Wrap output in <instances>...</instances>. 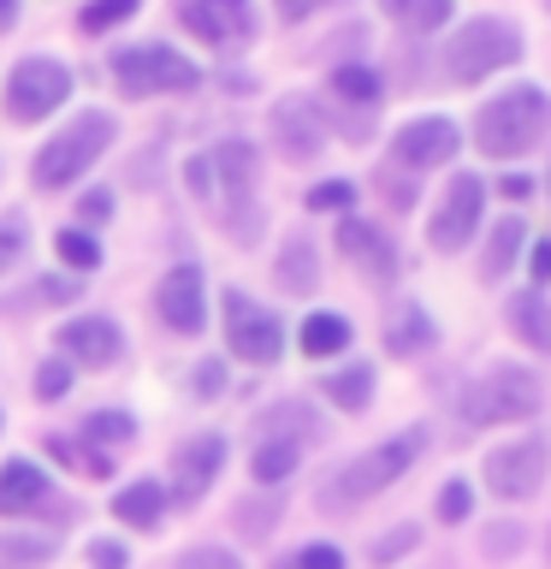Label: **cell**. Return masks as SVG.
<instances>
[{
  "instance_id": "cell-1",
  "label": "cell",
  "mask_w": 551,
  "mask_h": 569,
  "mask_svg": "<svg viewBox=\"0 0 551 569\" xmlns=\"http://www.w3.org/2000/svg\"><path fill=\"white\" fill-rule=\"evenodd\" d=\"M545 124H551V96L540 83H515V89L492 96L474 113V137H480V149H487L492 160H515V154L540 149Z\"/></svg>"
},
{
  "instance_id": "cell-2",
  "label": "cell",
  "mask_w": 551,
  "mask_h": 569,
  "mask_svg": "<svg viewBox=\"0 0 551 569\" xmlns=\"http://www.w3.org/2000/svg\"><path fill=\"white\" fill-rule=\"evenodd\" d=\"M113 137H119L113 113H101V107L78 113L60 137H48V142H42V154H36V184H42V190H66V184H78V178H83L89 167H96L101 154H107V142H113Z\"/></svg>"
},
{
  "instance_id": "cell-3",
  "label": "cell",
  "mask_w": 551,
  "mask_h": 569,
  "mask_svg": "<svg viewBox=\"0 0 551 569\" xmlns=\"http://www.w3.org/2000/svg\"><path fill=\"white\" fill-rule=\"evenodd\" d=\"M522 60V30L510 18H469L451 42H444V71L451 83H480L492 71H504Z\"/></svg>"
},
{
  "instance_id": "cell-4",
  "label": "cell",
  "mask_w": 551,
  "mask_h": 569,
  "mask_svg": "<svg viewBox=\"0 0 551 569\" xmlns=\"http://www.w3.org/2000/svg\"><path fill=\"white\" fill-rule=\"evenodd\" d=\"M545 403V380L533 368H515V362H498L492 373H480L474 391H469V421L474 427H498V421H528L540 416Z\"/></svg>"
},
{
  "instance_id": "cell-5",
  "label": "cell",
  "mask_w": 551,
  "mask_h": 569,
  "mask_svg": "<svg viewBox=\"0 0 551 569\" xmlns=\"http://www.w3.org/2000/svg\"><path fill=\"white\" fill-rule=\"evenodd\" d=\"M415 457H421V433H398V439L373 445L368 457H355V462H344V469L332 475V487L320 492V505H327V510H338V505H362V498L385 492Z\"/></svg>"
},
{
  "instance_id": "cell-6",
  "label": "cell",
  "mask_w": 551,
  "mask_h": 569,
  "mask_svg": "<svg viewBox=\"0 0 551 569\" xmlns=\"http://www.w3.org/2000/svg\"><path fill=\"white\" fill-rule=\"evenodd\" d=\"M213 167H220V190H213V213L226 220V231L238 243H256L261 231V202H256V149L249 142H220L213 149Z\"/></svg>"
},
{
  "instance_id": "cell-7",
  "label": "cell",
  "mask_w": 551,
  "mask_h": 569,
  "mask_svg": "<svg viewBox=\"0 0 551 569\" xmlns=\"http://www.w3.org/2000/svg\"><path fill=\"white\" fill-rule=\"evenodd\" d=\"M309 427H314V416L302 403L267 409V427L256 433V451H249V475H256L261 487H279L284 475H297L302 445H309Z\"/></svg>"
},
{
  "instance_id": "cell-8",
  "label": "cell",
  "mask_w": 551,
  "mask_h": 569,
  "mask_svg": "<svg viewBox=\"0 0 551 569\" xmlns=\"http://www.w3.org/2000/svg\"><path fill=\"white\" fill-rule=\"evenodd\" d=\"M113 78L124 96H172V89H196L202 71H196L178 48L142 42V48H119L113 53Z\"/></svg>"
},
{
  "instance_id": "cell-9",
  "label": "cell",
  "mask_w": 551,
  "mask_h": 569,
  "mask_svg": "<svg viewBox=\"0 0 551 569\" xmlns=\"http://www.w3.org/2000/svg\"><path fill=\"white\" fill-rule=\"evenodd\" d=\"M71 96V71L60 60H18L12 83H7V119L12 124H36Z\"/></svg>"
},
{
  "instance_id": "cell-10",
  "label": "cell",
  "mask_w": 551,
  "mask_h": 569,
  "mask_svg": "<svg viewBox=\"0 0 551 569\" xmlns=\"http://www.w3.org/2000/svg\"><path fill=\"white\" fill-rule=\"evenodd\" d=\"M226 338L243 362H261V368L279 362V350H284V327L273 320V309L249 302L243 291H226Z\"/></svg>"
},
{
  "instance_id": "cell-11",
  "label": "cell",
  "mask_w": 551,
  "mask_h": 569,
  "mask_svg": "<svg viewBox=\"0 0 551 569\" xmlns=\"http://www.w3.org/2000/svg\"><path fill=\"white\" fill-rule=\"evenodd\" d=\"M480 208H487V184H480L474 172H457L451 184H444L439 208H433V249L439 256H457V249L474 238Z\"/></svg>"
},
{
  "instance_id": "cell-12",
  "label": "cell",
  "mask_w": 551,
  "mask_h": 569,
  "mask_svg": "<svg viewBox=\"0 0 551 569\" xmlns=\"http://www.w3.org/2000/svg\"><path fill=\"white\" fill-rule=\"evenodd\" d=\"M545 445L540 439H515V445H498V451L487 457V480L498 498H533L545 487Z\"/></svg>"
},
{
  "instance_id": "cell-13",
  "label": "cell",
  "mask_w": 551,
  "mask_h": 569,
  "mask_svg": "<svg viewBox=\"0 0 551 569\" xmlns=\"http://www.w3.org/2000/svg\"><path fill=\"white\" fill-rule=\"evenodd\" d=\"M178 18H184L190 36H202V42H213V48L249 42V36H256L249 0H178Z\"/></svg>"
},
{
  "instance_id": "cell-14",
  "label": "cell",
  "mask_w": 551,
  "mask_h": 569,
  "mask_svg": "<svg viewBox=\"0 0 551 569\" xmlns=\"http://www.w3.org/2000/svg\"><path fill=\"white\" fill-rule=\"evenodd\" d=\"M220 462H226V439H220V433H196V439H184V445H178V457H172V498L196 505V498L213 487Z\"/></svg>"
},
{
  "instance_id": "cell-15",
  "label": "cell",
  "mask_w": 551,
  "mask_h": 569,
  "mask_svg": "<svg viewBox=\"0 0 551 569\" xmlns=\"http://www.w3.org/2000/svg\"><path fill=\"white\" fill-rule=\"evenodd\" d=\"M338 249H344V261L362 267L373 284H391V279H398V243H391L380 226L344 220V226H338Z\"/></svg>"
},
{
  "instance_id": "cell-16",
  "label": "cell",
  "mask_w": 551,
  "mask_h": 569,
  "mask_svg": "<svg viewBox=\"0 0 551 569\" xmlns=\"http://www.w3.org/2000/svg\"><path fill=\"white\" fill-rule=\"evenodd\" d=\"M202 297H208V284H202V273L184 261V267H172V273L160 279L154 309H160V320H167L172 332H196V327H202Z\"/></svg>"
},
{
  "instance_id": "cell-17",
  "label": "cell",
  "mask_w": 551,
  "mask_h": 569,
  "mask_svg": "<svg viewBox=\"0 0 551 569\" xmlns=\"http://www.w3.org/2000/svg\"><path fill=\"white\" fill-rule=\"evenodd\" d=\"M391 149H398L403 167H444L457 154V124L451 119H409Z\"/></svg>"
},
{
  "instance_id": "cell-18",
  "label": "cell",
  "mask_w": 551,
  "mask_h": 569,
  "mask_svg": "<svg viewBox=\"0 0 551 569\" xmlns=\"http://www.w3.org/2000/svg\"><path fill=\"white\" fill-rule=\"evenodd\" d=\"M60 345L71 362H83V368H107V362H119V350H124V338L113 320H101V315H83V320H66V332H60Z\"/></svg>"
},
{
  "instance_id": "cell-19",
  "label": "cell",
  "mask_w": 551,
  "mask_h": 569,
  "mask_svg": "<svg viewBox=\"0 0 551 569\" xmlns=\"http://www.w3.org/2000/svg\"><path fill=\"white\" fill-rule=\"evenodd\" d=\"M273 137L291 160H314L327 149V124H320V113L309 101H279L273 107Z\"/></svg>"
},
{
  "instance_id": "cell-20",
  "label": "cell",
  "mask_w": 551,
  "mask_h": 569,
  "mask_svg": "<svg viewBox=\"0 0 551 569\" xmlns=\"http://www.w3.org/2000/svg\"><path fill=\"white\" fill-rule=\"evenodd\" d=\"M48 498V475L36 469V462L12 457L7 469H0V516H24Z\"/></svg>"
},
{
  "instance_id": "cell-21",
  "label": "cell",
  "mask_w": 551,
  "mask_h": 569,
  "mask_svg": "<svg viewBox=\"0 0 551 569\" xmlns=\"http://www.w3.org/2000/svg\"><path fill=\"white\" fill-rule=\"evenodd\" d=\"M433 315L421 309V302H398V315H391V327H385V350L391 356H421V350H433Z\"/></svg>"
},
{
  "instance_id": "cell-22",
  "label": "cell",
  "mask_w": 551,
  "mask_h": 569,
  "mask_svg": "<svg viewBox=\"0 0 551 569\" xmlns=\"http://www.w3.org/2000/svg\"><path fill=\"white\" fill-rule=\"evenodd\" d=\"M510 327H515V338H522L528 350L551 356V297H545V291L510 297Z\"/></svg>"
},
{
  "instance_id": "cell-23",
  "label": "cell",
  "mask_w": 551,
  "mask_h": 569,
  "mask_svg": "<svg viewBox=\"0 0 551 569\" xmlns=\"http://www.w3.org/2000/svg\"><path fill=\"white\" fill-rule=\"evenodd\" d=\"M113 516L131 528H160V516H167V487H160V480H131V487L113 498Z\"/></svg>"
},
{
  "instance_id": "cell-24",
  "label": "cell",
  "mask_w": 551,
  "mask_h": 569,
  "mask_svg": "<svg viewBox=\"0 0 551 569\" xmlns=\"http://www.w3.org/2000/svg\"><path fill=\"white\" fill-rule=\"evenodd\" d=\"M273 284H279V291H291V297H302V291H314V284H320V256H314L309 238H291V243L279 249Z\"/></svg>"
},
{
  "instance_id": "cell-25",
  "label": "cell",
  "mask_w": 551,
  "mask_h": 569,
  "mask_svg": "<svg viewBox=\"0 0 551 569\" xmlns=\"http://www.w3.org/2000/svg\"><path fill=\"white\" fill-rule=\"evenodd\" d=\"M350 350V320L344 315H309L302 320V356H338Z\"/></svg>"
},
{
  "instance_id": "cell-26",
  "label": "cell",
  "mask_w": 551,
  "mask_h": 569,
  "mask_svg": "<svg viewBox=\"0 0 551 569\" xmlns=\"http://www.w3.org/2000/svg\"><path fill=\"white\" fill-rule=\"evenodd\" d=\"M327 398H332L338 409H368V398H373V368L350 362V368L327 373Z\"/></svg>"
},
{
  "instance_id": "cell-27",
  "label": "cell",
  "mask_w": 551,
  "mask_h": 569,
  "mask_svg": "<svg viewBox=\"0 0 551 569\" xmlns=\"http://www.w3.org/2000/svg\"><path fill=\"white\" fill-rule=\"evenodd\" d=\"M522 220H498L492 226V243H487V256H480V273L487 279H504L510 273V261H515V249H522Z\"/></svg>"
},
{
  "instance_id": "cell-28",
  "label": "cell",
  "mask_w": 551,
  "mask_h": 569,
  "mask_svg": "<svg viewBox=\"0 0 551 569\" xmlns=\"http://www.w3.org/2000/svg\"><path fill=\"white\" fill-rule=\"evenodd\" d=\"M403 30H439L451 18V0H380Z\"/></svg>"
},
{
  "instance_id": "cell-29",
  "label": "cell",
  "mask_w": 551,
  "mask_h": 569,
  "mask_svg": "<svg viewBox=\"0 0 551 569\" xmlns=\"http://www.w3.org/2000/svg\"><path fill=\"white\" fill-rule=\"evenodd\" d=\"M53 558V540H30V533H7V540H0V569H42Z\"/></svg>"
},
{
  "instance_id": "cell-30",
  "label": "cell",
  "mask_w": 551,
  "mask_h": 569,
  "mask_svg": "<svg viewBox=\"0 0 551 569\" xmlns=\"http://www.w3.org/2000/svg\"><path fill=\"white\" fill-rule=\"evenodd\" d=\"M332 96H344L355 107H373V101H380V83H373L368 66H338L332 71Z\"/></svg>"
},
{
  "instance_id": "cell-31",
  "label": "cell",
  "mask_w": 551,
  "mask_h": 569,
  "mask_svg": "<svg viewBox=\"0 0 551 569\" xmlns=\"http://www.w3.org/2000/svg\"><path fill=\"white\" fill-rule=\"evenodd\" d=\"M83 433L96 439V445H131V433H137V421L124 416V409H96V416L83 421Z\"/></svg>"
},
{
  "instance_id": "cell-32",
  "label": "cell",
  "mask_w": 551,
  "mask_h": 569,
  "mask_svg": "<svg viewBox=\"0 0 551 569\" xmlns=\"http://www.w3.org/2000/svg\"><path fill=\"white\" fill-rule=\"evenodd\" d=\"M53 249H60V261H66V267H78V273L101 267V243L89 238V231H60V238H53Z\"/></svg>"
},
{
  "instance_id": "cell-33",
  "label": "cell",
  "mask_w": 551,
  "mask_h": 569,
  "mask_svg": "<svg viewBox=\"0 0 551 569\" xmlns=\"http://www.w3.org/2000/svg\"><path fill=\"white\" fill-rule=\"evenodd\" d=\"M309 208L314 213H350L355 208V184H350V178H327V184L309 190Z\"/></svg>"
},
{
  "instance_id": "cell-34",
  "label": "cell",
  "mask_w": 551,
  "mask_h": 569,
  "mask_svg": "<svg viewBox=\"0 0 551 569\" xmlns=\"http://www.w3.org/2000/svg\"><path fill=\"white\" fill-rule=\"evenodd\" d=\"M137 12V0H96V7L83 12V30L89 36H101V30H113V24H124V18Z\"/></svg>"
},
{
  "instance_id": "cell-35",
  "label": "cell",
  "mask_w": 551,
  "mask_h": 569,
  "mask_svg": "<svg viewBox=\"0 0 551 569\" xmlns=\"http://www.w3.org/2000/svg\"><path fill=\"white\" fill-rule=\"evenodd\" d=\"M469 510H474L469 480H444V487H439V516H444V522H469Z\"/></svg>"
},
{
  "instance_id": "cell-36",
  "label": "cell",
  "mask_w": 551,
  "mask_h": 569,
  "mask_svg": "<svg viewBox=\"0 0 551 569\" xmlns=\"http://www.w3.org/2000/svg\"><path fill=\"white\" fill-rule=\"evenodd\" d=\"M66 391H71V362H42V368H36V398H66Z\"/></svg>"
},
{
  "instance_id": "cell-37",
  "label": "cell",
  "mask_w": 551,
  "mask_h": 569,
  "mask_svg": "<svg viewBox=\"0 0 551 569\" xmlns=\"http://www.w3.org/2000/svg\"><path fill=\"white\" fill-rule=\"evenodd\" d=\"M18 256H24V220H18V213H7V220H0V273H7Z\"/></svg>"
},
{
  "instance_id": "cell-38",
  "label": "cell",
  "mask_w": 551,
  "mask_h": 569,
  "mask_svg": "<svg viewBox=\"0 0 551 569\" xmlns=\"http://www.w3.org/2000/svg\"><path fill=\"white\" fill-rule=\"evenodd\" d=\"M267 528H273V505H256V498H243V505H238V533L261 540Z\"/></svg>"
},
{
  "instance_id": "cell-39",
  "label": "cell",
  "mask_w": 551,
  "mask_h": 569,
  "mask_svg": "<svg viewBox=\"0 0 551 569\" xmlns=\"http://www.w3.org/2000/svg\"><path fill=\"white\" fill-rule=\"evenodd\" d=\"M284 569H344V551L338 546H309V551H297Z\"/></svg>"
},
{
  "instance_id": "cell-40",
  "label": "cell",
  "mask_w": 551,
  "mask_h": 569,
  "mask_svg": "<svg viewBox=\"0 0 551 569\" xmlns=\"http://www.w3.org/2000/svg\"><path fill=\"white\" fill-rule=\"evenodd\" d=\"M178 569H243V563L231 558V551H220V546H202V551H184Z\"/></svg>"
},
{
  "instance_id": "cell-41",
  "label": "cell",
  "mask_w": 551,
  "mask_h": 569,
  "mask_svg": "<svg viewBox=\"0 0 551 569\" xmlns=\"http://www.w3.org/2000/svg\"><path fill=\"white\" fill-rule=\"evenodd\" d=\"M190 391H196V398H220V391H226V362H202Z\"/></svg>"
},
{
  "instance_id": "cell-42",
  "label": "cell",
  "mask_w": 551,
  "mask_h": 569,
  "mask_svg": "<svg viewBox=\"0 0 551 569\" xmlns=\"http://www.w3.org/2000/svg\"><path fill=\"white\" fill-rule=\"evenodd\" d=\"M48 451H53V457H60V462H83V469H89V475H101V469H107V457H83V451H78V445H66V439H48Z\"/></svg>"
},
{
  "instance_id": "cell-43",
  "label": "cell",
  "mask_w": 551,
  "mask_h": 569,
  "mask_svg": "<svg viewBox=\"0 0 551 569\" xmlns=\"http://www.w3.org/2000/svg\"><path fill=\"white\" fill-rule=\"evenodd\" d=\"M89 563H96V569H124V546L119 540H96V546H89Z\"/></svg>"
},
{
  "instance_id": "cell-44",
  "label": "cell",
  "mask_w": 551,
  "mask_h": 569,
  "mask_svg": "<svg viewBox=\"0 0 551 569\" xmlns=\"http://www.w3.org/2000/svg\"><path fill=\"white\" fill-rule=\"evenodd\" d=\"M409 546H415V528H398V533H385V540L380 546H373V558H398V551H409Z\"/></svg>"
},
{
  "instance_id": "cell-45",
  "label": "cell",
  "mask_w": 551,
  "mask_h": 569,
  "mask_svg": "<svg viewBox=\"0 0 551 569\" xmlns=\"http://www.w3.org/2000/svg\"><path fill=\"white\" fill-rule=\"evenodd\" d=\"M320 7H327V0H279V18H284V24H297V18H309Z\"/></svg>"
},
{
  "instance_id": "cell-46",
  "label": "cell",
  "mask_w": 551,
  "mask_h": 569,
  "mask_svg": "<svg viewBox=\"0 0 551 569\" xmlns=\"http://www.w3.org/2000/svg\"><path fill=\"white\" fill-rule=\"evenodd\" d=\"M107 213H113V196H107V190L83 196V220H107Z\"/></svg>"
},
{
  "instance_id": "cell-47",
  "label": "cell",
  "mask_w": 551,
  "mask_h": 569,
  "mask_svg": "<svg viewBox=\"0 0 551 569\" xmlns=\"http://www.w3.org/2000/svg\"><path fill=\"white\" fill-rule=\"evenodd\" d=\"M498 190H504L510 202H522V196H533V178H522V172H510V178H504V184H498Z\"/></svg>"
},
{
  "instance_id": "cell-48",
  "label": "cell",
  "mask_w": 551,
  "mask_h": 569,
  "mask_svg": "<svg viewBox=\"0 0 551 569\" xmlns=\"http://www.w3.org/2000/svg\"><path fill=\"white\" fill-rule=\"evenodd\" d=\"M42 297L48 302H60V297L71 302V297H78V284H71V279H42Z\"/></svg>"
},
{
  "instance_id": "cell-49",
  "label": "cell",
  "mask_w": 551,
  "mask_h": 569,
  "mask_svg": "<svg viewBox=\"0 0 551 569\" xmlns=\"http://www.w3.org/2000/svg\"><path fill=\"white\" fill-rule=\"evenodd\" d=\"M533 279H551V243H533Z\"/></svg>"
},
{
  "instance_id": "cell-50",
  "label": "cell",
  "mask_w": 551,
  "mask_h": 569,
  "mask_svg": "<svg viewBox=\"0 0 551 569\" xmlns=\"http://www.w3.org/2000/svg\"><path fill=\"white\" fill-rule=\"evenodd\" d=\"M12 18H18V0H0V30H7Z\"/></svg>"
}]
</instances>
